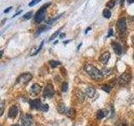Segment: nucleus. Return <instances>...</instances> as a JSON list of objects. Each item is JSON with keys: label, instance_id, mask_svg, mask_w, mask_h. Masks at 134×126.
Instances as JSON below:
<instances>
[{"label": "nucleus", "instance_id": "1", "mask_svg": "<svg viewBox=\"0 0 134 126\" xmlns=\"http://www.w3.org/2000/svg\"><path fill=\"white\" fill-rule=\"evenodd\" d=\"M84 69L87 72V74L90 76V77L96 80V81H100V80L103 79V74L99 69L96 68V66H94L91 64H86L84 66Z\"/></svg>", "mask_w": 134, "mask_h": 126}, {"label": "nucleus", "instance_id": "2", "mask_svg": "<svg viewBox=\"0 0 134 126\" xmlns=\"http://www.w3.org/2000/svg\"><path fill=\"white\" fill-rule=\"evenodd\" d=\"M50 5V3H45L42 6L39 10L36 12L35 15V20L36 23H41L45 20V16H46V8Z\"/></svg>", "mask_w": 134, "mask_h": 126}, {"label": "nucleus", "instance_id": "3", "mask_svg": "<svg viewBox=\"0 0 134 126\" xmlns=\"http://www.w3.org/2000/svg\"><path fill=\"white\" fill-rule=\"evenodd\" d=\"M31 108L37 109V110H41L44 112H47L49 110V105L44 104L41 102L40 99H34L29 102Z\"/></svg>", "mask_w": 134, "mask_h": 126}, {"label": "nucleus", "instance_id": "4", "mask_svg": "<svg viewBox=\"0 0 134 126\" xmlns=\"http://www.w3.org/2000/svg\"><path fill=\"white\" fill-rule=\"evenodd\" d=\"M33 78V75L31 73H23L21 74L19 77L17 78V83L20 84V85H25V84L29 83Z\"/></svg>", "mask_w": 134, "mask_h": 126}, {"label": "nucleus", "instance_id": "5", "mask_svg": "<svg viewBox=\"0 0 134 126\" xmlns=\"http://www.w3.org/2000/svg\"><path fill=\"white\" fill-rule=\"evenodd\" d=\"M131 79H132L131 74H130L129 72H124L123 74H121L120 76V77L118 79V82H119V84L121 86L125 87L130 82Z\"/></svg>", "mask_w": 134, "mask_h": 126}, {"label": "nucleus", "instance_id": "6", "mask_svg": "<svg viewBox=\"0 0 134 126\" xmlns=\"http://www.w3.org/2000/svg\"><path fill=\"white\" fill-rule=\"evenodd\" d=\"M116 27L119 29V31L121 33H126L127 32V23H126V19L121 17L116 22Z\"/></svg>", "mask_w": 134, "mask_h": 126}, {"label": "nucleus", "instance_id": "7", "mask_svg": "<svg viewBox=\"0 0 134 126\" xmlns=\"http://www.w3.org/2000/svg\"><path fill=\"white\" fill-rule=\"evenodd\" d=\"M54 94V87L51 84H48L47 86L45 87L44 90V93L43 96L46 98H51Z\"/></svg>", "mask_w": 134, "mask_h": 126}, {"label": "nucleus", "instance_id": "8", "mask_svg": "<svg viewBox=\"0 0 134 126\" xmlns=\"http://www.w3.org/2000/svg\"><path fill=\"white\" fill-rule=\"evenodd\" d=\"M22 126H33V117L26 114L22 119Z\"/></svg>", "mask_w": 134, "mask_h": 126}, {"label": "nucleus", "instance_id": "9", "mask_svg": "<svg viewBox=\"0 0 134 126\" xmlns=\"http://www.w3.org/2000/svg\"><path fill=\"white\" fill-rule=\"evenodd\" d=\"M19 113V109L17 108L16 105H13L10 107L9 110H8V117L11 118V119H14V118L18 115Z\"/></svg>", "mask_w": 134, "mask_h": 126}, {"label": "nucleus", "instance_id": "10", "mask_svg": "<svg viewBox=\"0 0 134 126\" xmlns=\"http://www.w3.org/2000/svg\"><path fill=\"white\" fill-rule=\"evenodd\" d=\"M40 91H41V87L37 83L34 84V85L31 87L30 90H29V92H30V94L34 95V96L38 95L40 92Z\"/></svg>", "mask_w": 134, "mask_h": 126}, {"label": "nucleus", "instance_id": "11", "mask_svg": "<svg viewBox=\"0 0 134 126\" xmlns=\"http://www.w3.org/2000/svg\"><path fill=\"white\" fill-rule=\"evenodd\" d=\"M111 58V54L109 51H106V52H104L102 56H100V61L103 63V64H107V63L109 61V59Z\"/></svg>", "mask_w": 134, "mask_h": 126}, {"label": "nucleus", "instance_id": "12", "mask_svg": "<svg viewBox=\"0 0 134 126\" xmlns=\"http://www.w3.org/2000/svg\"><path fill=\"white\" fill-rule=\"evenodd\" d=\"M112 48L114 50V51L116 55H121L122 53V48H121V45L117 43V42H114L112 43Z\"/></svg>", "mask_w": 134, "mask_h": 126}, {"label": "nucleus", "instance_id": "13", "mask_svg": "<svg viewBox=\"0 0 134 126\" xmlns=\"http://www.w3.org/2000/svg\"><path fill=\"white\" fill-rule=\"evenodd\" d=\"M108 114V111L105 110V109H100V110H98L97 113H96V119H102L103 118L107 117Z\"/></svg>", "mask_w": 134, "mask_h": 126}, {"label": "nucleus", "instance_id": "14", "mask_svg": "<svg viewBox=\"0 0 134 126\" xmlns=\"http://www.w3.org/2000/svg\"><path fill=\"white\" fill-rule=\"evenodd\" d=\"M75 96H76L77 99L79 100V102L82 103L84 99H85V93L80 89H77L76 90V92H75Z\"/></svg>", "mask_w": 134, "mask_h": 126}, {"label": "nucleus", "instance_id": "15", "mask_svg": "<svg viewBox=\"0 0 134 126\" xmlns=\"http://www.w3.org/2000/svg\"><path fill=\"white\" fill-rule=\"evenodd\" d=\"M95 93H96V89L94 87H87L86 88V94L89 97V98H93V97L95 96Z\"/></svg>", "mask_w": 134, "mask_h": 126}, {"label": "nucleus", "instance_id": "16", "mask_svg": "<svg viewBox=\"0 0 134 126\" xmlns=\"http://www.w3.org/2000/svg\"><path fill=\"white\" fill-rule=\"evenodd\" d=\"M50 29V26H47V25H41V26L37 30V35H40V34L43 33L44 31H46V30H49Z\"/></svg>", "mask_w": 134, "mask_h": 126}, {"label": "nucleus", "instance_id": "17", "mask_svg": "<svg viewBox=\"0 0 134 126\" xmlns=\"http://www.w3.org/2000/svg\"><path fill=\"white\" fill-rule=\"evenodd\" d=\"M75 110L74 108H69L66 112V115L69 118H72L75 115Z\"/></svg>", "mask_w": 134, "mask_h": 126}, {"label": "nucleus", "instance_id": "18", "mask_svg": "<svg viewBox=\"0 0 134 126\" xmlns=\"http://www.w3.org/2000/svg\"><path fill=\"white\" fill-rule=\"evenodd\" d=\"M116 0H110V1L107 3V7L109 8H114V6L116 5Z\"/></svg>", "mask_w": 134, "mask_h": 126}, {"label": "nucleus", "instance_id": "19", "mask_svg": "<svg viewBox=\"0 0 134 126\" xmlns=\"http://www.w3.org/2000/svg\"><path fill=\"white\" fill-rule=\"evenodd\" d=\"M103 16L105 17L106 19H110L111 16V13L110 10L108 9H104L103 10Z\"/></svg>", "mask_w": 134, "mask_h": 126}, {"label": "nucleus", "instance_id": "20", "mask_svg": "<svg viewBox=\"0 0 134 126\" xmlns=\"http://www.w3.org/2000/svg\"><path fill=\"white\" fill-rule=\"evenodd\" d=\"M58 111L60 112V113H66V108L64 104H60L58 107Z\"/></svg>", "mask_w": 134, "mask_h": 126}, {"label": "nucleus", "instance_id": "21", "mask_svg": "<svg viewBox=\"0 0 134 126\" xmlns=\"http://www.w3.org/2000/svg\"><path fill=\"white\" fill-rule=\"evenodd\" d=\"M64 14H65V13H62L61 14H59V15H57L56 17H54V18L51 19L50 20H48V21H47V24H51L53 22H54V21H56L59 18H60V17H61L62 15H64Z\"/></svg>", "mask_w": 134, "mask_h": 126}, {"label": "nucleus", "instance_id": "22", "mask_svg": "<svg viewBox=\"0 0 134 126\" xmlns=\"http://www.w3.org/2000/svg\"><path fill=\"white\" fill-rule=\"evenodd\" d=\"M49 63L52 68H54V67H56L57 66H60L61 64L60 61H49Z\"/></svg>", "mask_w": 134, "mask_h": 126}, {"label": "nucleus", "instance_id": "23", "mask_svg": "<svg viewBox=\"0 0 134 126\" xmlns=\"http://www.w3.org/2000/svg\"><path fill=\"white\" fill-rule=\"evenodd\" d=\"M111 88H112V87H111V85H107V84H106V85H103V87H102V90L105 91L106 92H107V93H109V92H111Z\"/></svg>", "mask_w": 134, "mask_h": 126}, {"label": "nucleus", "instance_id": "24", "mask_svg": "<svg viewBox=\"0 0 134 126\" xmlns=\"http://www.w3.org/2000/svg\"><path fill=\"white\" fill-rule=\"evenodd\" d=\"M32 15H33V13L31 12V11H29V12H28L27 14H25L24 16H23V19H24V20H28V19H31V17H32Z\"/></svg>", "mask_w": 134, "mask_h": 126}, {"label": "nucleus", "instance_id": "25", "mask_svg": "<svg viewBox=\"0 0 134 126\" xmlns=\"http://www.w3.org/2000/svg\"><path fill=\"white\" fill-rule=\"evenodd\" d=\"M61 29H62V28H61ZM61 29H59L56 32H54V33L53 34V35H52L51 36H50V38H49V41H51V40H53L54 39H55L56 36L59 35V34H60V30H61Z\"/></svg>", "mask_w": 134, "mask_h": 126}, {"label": "nucleus", "instance_id": "26", "mask_svg": "<svg viewBox=\"0 0 134 126\" xmlns=\"http://www.w3.org/2000/svg\"><path fill=\"white\" fill-rule=\"evenodd\" d=\"M61 89H62V91L64 92H67V90H68V83H67L66 82H63V83H62Z\"/></svg>", "mask_w": 134, "mask_h": 126}, {"label": "nucleus", "instance_id": "27", "mask_svg": "<svg viewBox=\"0 0 134 126\" xmlns=\"http://www.w3.org/2000/svg\"><path fill=\"white\" fill-rule=\"evenodd\" d=\"M40 1H41V0H32V1L29 3V7H33V6L36 5L37 3H39Z\"/></svg>", "mask_w": 134, "mask_h": 126}, {"label": "nucleus", "instance_id": "28", "mask_svg": "<svg viewBox=\"0 0 134 126\" xmlns=\"http://www.w3.org/2000/svg\"><path fill=\"white\" fill-rule=\"evenodd\" d=\"M43 45H44V41H42V42H41V44H40V45L39 46V48H38V49L36 50V51H35V53H34V54H31V56H35V55H37L38 53H39V52H40V50L42 49V47H43Z\"/></svg>", "mask_w": 134, "mask_h": 126}, {"label": "nucleus", "instance_id": "29", "mask_svg": "<svg viewBox=\"0 0 134 126\" xmlns=\"http://www.w3.org/2000/svg\"><path fill=\"white\" fill-rule=\"evenodd\" d=\"M110 71H111V69L104 68V69L102 71V74H106V75H107V74H110Z\"/></svg>", "mask_w": 134, "mask_h": 126}, {"label": "nucleus", "instance_id": "30", "mask_svg": "<svg viewBox=\"0 0 134 126\" xmlns=\"http://www.w3.org/2000/svg\"><path fill=\"white\" fill-rule=\"evenodd\" d=\"M0 107H1V113H0V114L3 115V111H4V102H3V101H2V102H1Z\"/></svg>", "mask_w": 134, "mask_h": 126}, {"label": "nucleus", "instance_id": "31", "mask_svg": "<svg viewBox=\"0 0 134 126\" xmlns=\"http://www.w3.org/2000/svg\"><path fill=\"white\" fill-rule=\"evenodd\" d=\"M113 35V29H109V32H108V35H107V38H109V37H111V35Z\"/></svg>", "mask_w": 134, "mask_h": 126}, {"label": "nucleus", "instance_id": "32", "mask_svg": "<svg viewBox=\"0 0 134 126\" xmlns=\"http://www.w3.org/2000/svg\"><path fill=\"white\" fill-rule=\"evenodd\" d=\"M12 9V7H9V8H6L5 10H4V13H5V14H7V13H8L10 10Z\"/></svg>", "mask_w": 134, "mask_h": 126}, {"label": "nucleus", "instance_id": "33", "mask_svg": "<svg viewBox=\"0 0 134 126\" xmlns=\"http://www.w3.org/2000/svg\"><path fill=\"white\" fill-rule=\"evenodd\" d=\"M119 126H128V125H127V124L126 123L125 121H123V122H121V123L120 124V125H119Z\"/></svg>", "mask_w": 134, "mask_h": 126}, {"label": "nucleus", "instance_id": "34", "mask_svg": "<svg viewBox=\"0 0 134 126\" xmlns=\"http://www.w3.org/2000/svg\"><path fill=\"white\" fill-rule=\"evenodd\" d=\"M21 12H22V10L19 11L18 13H17V14H15L14 15H13V17H12V18H13V19H14V18H15V17H16L17 15H19V14H21Z\"/></svg>", "mask_w": 134, "mask_h": 126}, {"label": "nucleus", "instance_id": "35", "mask_svg": "<svg viewBox=\"0 0 134 126\" xmlns=\"http://www.w3.org/2000/svg\"><path fill=\"white\" fill-rule=\"evenodd\" d=\"M127 3H128V4H132L134 3V0H127Z\"/></svg>", "mask_w": 134, "mask_h": 126}, {"label": "nucleus", "instance_id": "36", "mask_svg": "<svg viewBox=\"0 0 134 126\" xmlns=\"http://www.w3.org/2000/svg\"><path fill=\"white\" fill-rule=\"evenodd\" d=\"M65 36V33H63V34H61V35H60V39H62V38H64Z\"/></svg>", "mask_w": 134, "mask_h": 126}, {"label": "nucleus", "instance_id": "37", "mask_svg": "<svg viewBox=\"0 0 134 126\" xmlns=\"http://www.w3.org/2000/svg\"><path fill=\"white\" fill-rule=\"evenodd\" d=\"M90 29H91V27H88V28L86 29V32H85V33H86V34H87V33H88V31H89Z\"/></svg>", "mask_w": 134, "mask_h": 126}, {"label": "nucleus", "instance_id": "38", "mask_svg": "<svg viewBox=\"0 0 134 126\" xmlns=\"http://www.w3.org/2000/svg\"><path fill=\"white\" fill-rule=\"evenodd\" d=\"M124 1H125V0H120V4H121V5H122Z\"/></svg>", "mask_w": 134, "mask_h": 126}, {"label": "nucleus", "instance_id": "39", "mask_svg": "<svg viewBox=\"0 0 134 126\" xmlns=\"http://www.w3.org/2000/svg\"><path fill=\"white\" fill-rule=\"evenodd\" d=\"M70 40H67V41H64V44H67V43H69Z\"/></svg>", "mask_w": 134, "mask_h": 126}, {"label": "nucleus", "instance_id": "40", "mask_svg": "<svg viewBox=\"0 0 134 126\" xmlns=\"http://www.w3.org/2000/svg\"><path fill=\"white\" fill-rule=\"evenodd\" d=\"M132 43H133V45H134V36H132Z\"/></svg>", "mask_w": 134, "mask_h": 126}, {"label": "nucleus", "instance_id": "41", "mask_svg": "<svg viewBox=\"0 0 134 126\" xmlns=\"http://www.w3.org/2000/svg\"><path fill=\"white\" fill-rule=\"evenodd\" d=\"M36 125H37V126H43V125H41V124H36Z\"/></svg>", "mask_w": 134, "mask_h": 126}, {"label": "nucleus", "instance_id": "42", "mask_svg": "<svg viewBox=\"0 0 134 126\" xmlns=\"http://www.w3.org/2000/svg\"><path fill=\"white\" fill-rule=\"evenodd\" d=\"M13 126H19V124H14V125H13Z\"/></svg>", "mask_w": 134, "mask_h": 126}]
</instances>
